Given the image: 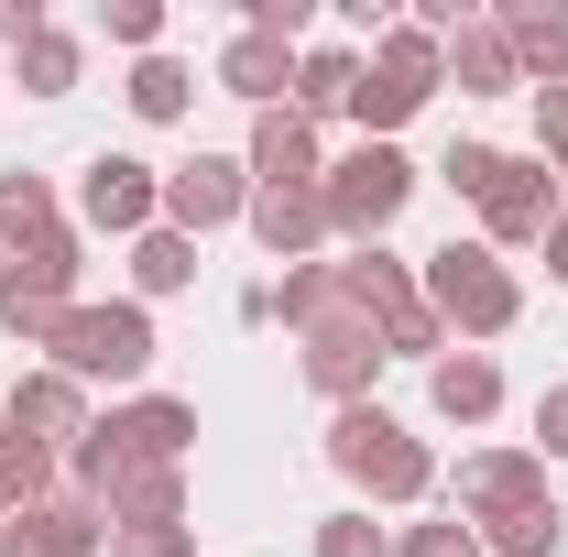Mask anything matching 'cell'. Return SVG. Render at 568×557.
I'll return each mask as SVG.
<instances>
[{
	"label": "cell",
	"instance_id": "cell-12",
	"mask_svg": "<svg viewBox=\"0 0 568 557\" xmlns=\"http://www.w3.org/2000/svg\"><path fill=\"white\" fill-rule=\"evenodd\" d=\"M241 219H252V241L274 252L284 274L328 252V209H317V186H252V209H241Z\"/></svg>",
	"mask_w": 568,
	"mask_h": 557
},
{
	"label": "cell",
	"instance_id": "cell-22",
	"mask_svg": "<svg viewBox=\"0 0 568 557\" xmlns=\"http://www.w3.org/2000/svg\"><path fill=\"white\" fill-rule=\"evenodd\" d=\"M67 306H77V295H55V284H33V274H11V263H0V328H11L22 350H55Z\"/></svg>",
	"mask_w": 568,
	"mask_h": 557
},
{
	"label": "cell",
	"instance_id": "cell-34",
	"mask_svg": "<svg viewBox=\"0 0 568 557\" xmlns=\"http://www.w3.org/2000/svg\"><path fill=\"white\" fill-rule=\"evenodd\" d=\"M306 0H241V33H274V44H306Z\"/></svg>",
	"mask_w": 568,
	"mask_h": 557
},
{
	"label": "cell",
	"instance_id": "cell-23",
	"mask_svg": "<svg viewBox=\"0 0 568 557\" xmlns=\"http://www.w3.org/2000/svg\"><path fill=\"white\" fill-rule=\"evenodd\" d=\"M274 317L295 328V340H306L317 317H351V284H339V263H295V274L274 284Z\"/></svg>",
	"mask_w": 568,
	"mask_h": 557
},
{
	"label": "cell",
	"instance_id": "cell-33",
	"mask_svg": "<svg viewBox=\"0 0 568 557\" xmlns=\"http://www.w3.org/2000/svg\"><path fill=\"white\" fill-rule=\"evenodd\" d=\"M394 557H481V536L448 514V525H405V536H394Z\"/></svg>",
	"mask_w": 568,
	"mask_h": 557
},
{
	"label": "cell",
	"instance_id": "cell-30",
	"mask_svg": "<svg viewBox=\"0 0 568 557\" xmlns=\"http://www.w3.org/2000/svg\"><path fill=\"white\" fill-rule=\"evenodd\" d=\"M437 175H448V198H470V209H481V198H493V175H503V153H493V142H448V164H437Z\"/></svg>",
	"mask_w": 568,
	"mask_h": 557
},
{
	"label": "cell",
	"instance_id": "cell-26",
	"mask_svg": "<svg viewBox=\"0 0 568 557\" xmlns=\"http://www.w3.org/2000/svg\"><path fill=\"white\" fill-rule=\"evenodd\" d=\"M121 99H132L142 121H186V99H197V77L175 67V55H142V67H132V88H121Z\"/></svg>",
	"mask_w": 568,
	"mask_h": 557
},
{
	"label": "cell",
	"instance_id": "cell-2",
	"mask_svg": "<svg viewBox=\"0 0 568 557\" xmlns=\"http://www.w3.org/2000/svg\"><path fill=\"white\" fill-rule=\"evenodd\" d=\"M416 295L448 317V340H503V328L525 317V284L503 274V252H481V241L426 252V263H416Z\"/></svg>",
	"mask_w": 568,
	"mask_h": 557
},
{
	"label": "cell",
	"instance_id": "cell-7",
	"mask_svg": "<svg viewBox=\"0 0 568 557\" xmlns=\"http://www.w3.org/2000/svg\"><path fill=\"white\" fill-rule=\"evenodd\" d=\"M88 383H67L55 361L44 372H22L11 394H0V437H22V448H44V459H77V437H88Z\"/></svg>",
	"mask_w": 568,
	"mask_h": 557
},
{
	"label": "cell",
	"instance_id": "cell-36",
	"mask_svg": "<svg viewBox=\"0 0 568 557\" xmlns=\"http://www.w3.org/2000/svg\"><path fill=\"white\" fill-rule=\"evenodd\" d=\"M536 153L568 175V88H536Z\"/></svg>",
	"mask_w": 568,
	"mask_h": 557
},
{
	"label": "cell",
	"instance_id": "cell-4",
	"mask_svg": "<svg viewBox=\"0 0 568 557\" xmlns=\"http://www.w3.org/2000/svg\"><path fill=\"white\" fill-rule=\"evenodd\" d=\"M55 372H67V383H142V372H153V317H142V306H67Z\"/></svg>",
	"mask_w": 568,
	"mask_h": 557
},
{
	"label": "cell",
	"instance_id": "cell-21",
	"mask_svg": "<svg viewBox=\"0 0 568 557\" xmlns=\"http://www.w3.org/2000/svg\"><path fill=\"white\" fill-rule=\"evenodd\" d=\"M351 88H361V55H351V44H306L284 110H295V121H328V110H351Z\"/></svg>",
	"mask_w": 568,
	"mask_h": 557
},
{
	"label": "cell",
	"instance_id": "cell-11",
	"mask_svg": "<svg viewBox=\"0 0 568 557\" xmlns=\"http://www.w3.org/2000/svg\"><path fill=\"white\" fill-rule=\"evenodd\" d=\"M525 503H547V459L536 448H481V459H459V525L481 536L503 514H525Z\"/></svg>",
	"mask_w": 568,
	"mask_h": 557
},
{
	"label": "cell",
	"instance_id": "cell-27",
	"mask_svg": "<svg viewBox=\"0 0 568 557\" xmlns=\"http://www.w3.org/2000/svg\"><path fill=\"white\" fill-rule=\"evenodd\" d=\"M77 77H88V55H77V33H55V22H44V33L22 44V88H33V99H67Z\"/></svg>",
	"mask_w": 568,
	"mask_h": 557
},
{
	"label": "cell",
	"instance_id": "cell-28",
	"mask_svg": "<svg viewBox=\"0 0 568 557\" xmlns=\"http://www.w3.org/2000/svg\"><path fill=\"white\" fill-rule=\"evenodd\" d=\"M558 536H568V514H558V503H525V514L481 525V547H493V557H558Z\"/></svg>",
	"mask_w": 568,
	"mask_h": 557
},
{
	"label": "cell",
	"instance_id": "cell-15",
	"mask_svg": "<svg viewBox=\"0 0 568 557\" xmlns=\"http://www.w3.org/2000/svg\"><path fill=\"white\" fill-rule=\"evenodd\" d=\"M219 88L252 99V110H284V99H295V44H274V33H230V44H219Z\"/></svg>",
	"mask_w": 568,
	"mask_h": 557
},
{
	"label": "cell",
	"instance_id": "cell-29",
	"mask_svg": "<svg viewBox=\"0 0 568 557\" xmlns=\"http://www.w3.org/2000/svg\"><path fill=\"white\" fill-rule=\"evenodd\" d=\"M55 482H67V459H44V448H22V437H0V514H22V503H44Z\"/></svg>",
	"mask_w": 568,
	"mask_h": 557
},
{
	"label": "cell",
	"instance_id": "cell-32",
	"mask_svg": "<svg viewBox=\"0 0 568 557\" xmlns=\"http://www.w3.org/2000/svg\"><path fill=\"white\" fill-rule=\"evenodd\" d=\"M317 557H394V536H383L372 514H328V525H317Z\"/></svg>",
	"mask_w": 568,
	"mask_h": 557
},
{
	"label": "cell",
	"instance_id": "cell-6",
	"mask_svg": "<svg viewBox=\"0 0 568 557\" xmlns=\"http://www.w3.org/2000/svg\"><path fill=\"white\" fill-rule=\"evenodd\" d=\"M0 557H110V503L55 482L44 503H22V514L0 525Z\"/></svg>",
	"mask_w": 568,
	"mask_h": 557
},
{
	"label": "cell",
	"instance_id": "cell-14",
	"mask_svg": "<svg viewBox=\"0 0 568 557\" xmlns=\"http://www.w3.org/2000/svg\"><path fill=\"white\" fill-rule=\"evenodd\" d=\"M99 426H110L132 459H175V470H186V448H197V405H186V394H132L121 416H99Z\"/></svg>",
	"mask_w": 568,
	"mask_h": 557
},
{
	"label": "cell",
	"instance_id": "cell-24",
	"mask_svg": "<svg viewBox=\"0 0 568 557\" xmlns=\"http://www.w3.org/2000/svg\"><path fill=\"white\" fill-rule=\"evenodd\" d=\"M132 284H142V295H186V284H197V241L153 219V230L132 241Z\"/></svg>",
	"mask_w": 568,
	"mask_h": 557
},
{
	"label": "cell",
	"instance_id": "cell-17",
	"mask_svg": "<svg viewBox=\"0 0 568 557\" xmlns=\"http://www.w3.org/2000/svg\"><path fill=\"white\" fill-rule=\"evenodd\" d=\"M426 405L448 426H493L503 416V372H493V350H448L437 372H426Z\"/></svg>",
	"mask_w": 568,
	"mask_h": 557
},
{
	"label": "cell",
	"instance_id": "cell-10",
	"mask_svg": "<svg viewBox=\"0 0 568 557\" xmlns=\"http://www.w3.org/2000/svg\"><path fill=\"white\" fill-rule=\"evenodd\" d=\"M241 209H252V164H241V153H197V164L164 175V230H186V241L230 230Z\"/></svg>",
	"mask_w": 568,
	"mask_h": 557
},
{
	"label": "cell",
	"instance_id": "cell-9",
	"mask_svg": "<svg viewBox=\"0 0 568 557\" xmlns=\"http://www.w3.org/2000/svg\"><path fill=\"white\" fill-rule=\"evenodd\" d=\"M295 372H306V383H317V394H328V405H372V372H383V328H372V317H317V328H306V350H295Z\"/></svg>",
	"mask_w": 568,
	"mask_h": 557
},
{
	"label": "cell",
	"instance_id": "cell-18",
	"mask_svg": "<svg viewBox=\"0 0 568 557\" xmlns=\"http://www.w3.org/2000/svg\"><path fill=\"white\" fill-rule=\"evenodd\" d=\"M493 22H503V44H514V67H525V88H568V11L503 0Z\"/></svg>",
	"mask_w": 568,
	"mask_h": 557
},
{
	"label": "cell",
	"instance_id": "cell-3",
	"mask_svg": "<svg viewBox=\"0 0 568 557\" xmlns=\"http://www.w3.org/2000/svg\"><path fill=\"white\" fill-rule=\"evenodd\" d=\"M405 198H416V164L394 153V142H361V153H339L328 175H317V209H328V241H351V252H372L394 219H405Z\"/></svg>",
	"mask_w": 568,
	"mask_h": 557
},
{
	"label": "cell",
	"instance_id": "cell-37",
	"mask_svg": "<svg viewBox=\"0 0 568 557\" xmlns=\"http://www.w3.org/2000/svg\"><path fill=\"white\" fill-rule=\"evenodd\" d=\"M536 459H568V383L536 394Z\"/></svg>",
	"mask_w": 568,
	"mask_h": 557
},
{
	"label": "cell",
	"instance_id": "cell-16",
	"mask_svg": "<svg viewBox=\"0 0 568 557\" xmlns=\"http://www.w3.org/2000/svg\"><path fill=\"white\" fill-rule=\"evenodd\" d=\"M99 503H110V525H186V470L175 459H121Z\"/></svg>",
	"mask_w": 568,
	"mask_h": 557
},
{
	"label": "cell",
	"instance_id": "cell-20",
	"mask_svg": "<svg viewBox=\"0 0 568 557\" xmlns=\"http://www.w3.org/2000/svg\"><path fill=\"white\" fill-rule=\"evenodd\" d=\"M448 77H459L470 99H514V88H525L514 44H503V22H459V33H448Z\"/></svg>",
	"mask_w": 568,
	"mask_h": 557
},
{
	"label": "cell",
	"instance_id": "cell-39",
	"mask_svg": "<svg viewBox=\"0 0 568 557\" xmlns=\"http://www.w3.org/2000/svg\"><path fill=\"white\" fill-rule=\"evenodd\" d=\"M547 274L568 284V219H558V230H547Z\"/></svg>",
	"mask_w": 568,
	"mask_h": 557
},
{
	"label": "cell",
	"instance_id": "cell-38",
	"mask_svg": "<svg viewBox=\"0 0 568 557\" xmlns=\"http://www.w3.org/2000/svg\"><path fill=\"white\" fill-rule=\"evenodd\" d=\"M33 33H44V11H33V0H0V44H11V55H22V44H33Z\"/></svg>",
	"mask_w": 568,
	"mask_h": 557
},
{
	"label": "cell",
	"instance_id": "cell-25",
	"mask_svg": "<svg viewBox=\"0 0 568 557\" xmlns=\"http://www.w3.org/2000/svg\"><path fill=\"white\" fill-rule=\"evenodd\" d=\"M44 230H67L55 186H44V175H0V252H22V241H44Z\"/></svg>",
	"mask_w": 568,
	"mask_h": 557
},
{
	"label": "cell",
	"instance_id": "cell-8",
	"mask_svg": "<svg viewBox=\"0 0 568 557\" xmlns=\"http://www.w3.org/2000/svg\"><path fill=\"white\" fill-rule=\"evenodd\" d=\"M153 219H164V175H153L142 153H99V164H88V186H77V230L142 241Z\"/></svg>",
	"mask_w": 568,
	"mask_h": 557
},
{
	"label": "cell",
	"instance_id": "cell-35",
	"mask_svg": "<svg viewBox=\"0 0 568 557\" xmlns=\"http://www.w3.org/2000/svg\"><path fill=\"white\" fill-rule=\"evenodd\" d=\"M110 44L153 55V44H164V11H153V0H110Z\"/></svg>",
	"mask_w": 568,
	"mask_h": 557
},
{
	"label": "cell",
	"instance_id": "cell-31",
	"mask_svg": "<svg viewBox=\"0 0 568 557\" xmlns=\"http://www.w3.org/2000/svg\"><path fill=\"white\" fill-rule=\"evenodd\" d=\"M110 557H197V525H110Z\"/></svg>",
	"mask_w": 568,
	"mask_h": 557
},
{
	"label": "cell",
	"instance_id": "cell-1",
	"mask_svg": "<svg viewBox=\"0 0 568 557\" xmlns=\"http://www.w3.org/2000/svg\"><path fill=\"white\" fill-rule=\"evenodd\" d=\"M328 470H339V482H361L372 503H426V492H437L426 437H405L383 405H339V416H328Z\"/></svg>",
	"mask_w": 568,
	"mask_h": 557
},
{
	"label": "cell",
	"instance_id": "cell-19",
	"mask_svg": "<svg viewBox=\"0 0 568 557\" xmlns=\"http://www.w3.org/2000/svg\"><path fill=\"white\" fill-rule=\"evenodd\" d=\"M361 67L383 77V88H405V99H437V88H448V44H437V33H416V22H383Z\"/></svg>",
	"mask_w": 568,
	"mask_h": 557
},
{
	"label": "cell",
	"instance_id": "cell-13",
	"mask_svg": "<svg viewBox=\"0 0 568 557\" xmlns=\"http://www.w3.org/2000/svg\"><path fill=\"white\" fill-rule=\"evenodd\" d=\"M252 186H317L328 164H317V121H295V110H252Z\"/></svg>",
	"mask_w": 568,
	"mask_h": 557
},
{
	"label": "cell",
	"instance_id": "cell-5",
	"mask_svg": "<svg viewBox=\"0 0 568 557\" xmlns=\"http://www.w3.org/2000/svg\"><path fill=\"white\" fill-rule=\"evenodd\" d=\"M558 219H568L558 164H547V153H503L493 198H481V252H525V241H547Z\"/></svg>",
	"mask_w": 568,
	"mask_h": 557
}]
</instances>
